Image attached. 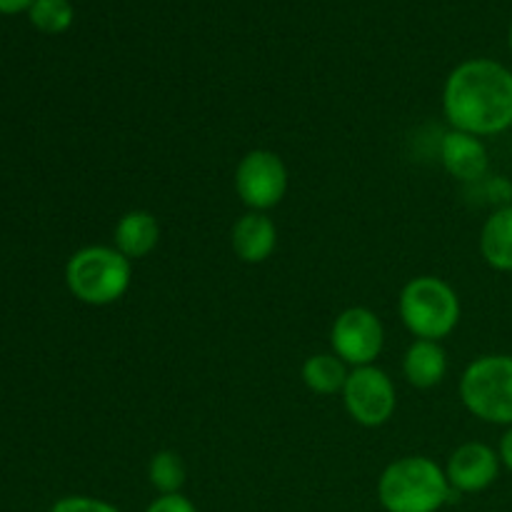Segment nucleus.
Returning a JSON list of instances; mask_svg holds the SVG:
<instances>
[{
	"label": "nucleus",
	"mask_w": 512,
	"mask_h": 512,
	"mask_svg": "<svg viewBox=\"0 0 512 512\" xmlns=\"http://www.w3.org/2000/svg\"><path fill=\"white\" fill-rule=\"evenodd\" d=\"M343 403L353 423L363 428H380L388 423L398 408L395 383L378 365H363L350 370L343 388Z\"/></svg>",
	"instance_id": "0eeeda50"
},
{
	"label": "nucleus",
	"mask_w": 512,
	"mask_h": 512,
	"mask_svg": "<svg viewBox=\"0 0 512 512\" xmlns=\"http://www.w3.org/2000/svg\"><path fill=\"white\" fill-rule=\"evenodd\" d=\"M133 263L113 245H88L70 255L65 283L75 300L93 308L113 305L128 293Z\"/></svg>",
	"instance_id": "7ed1b4c3"
},
{
	"label": "nucleus",
	"mask_w": 512,
	"mask_h": 512,
	"mask_svg": "<svg viewBox=\"0 0 512 512\" xmlns=\"http://www.w3.org/2000/svg\"><path fill=\"white\" fill-rule=\"evenodd\" d=\"M33 0H0V13L3 15H18L30 10Z\"/></svg>",
	"instance_id": "412c9836"
},
{
	"label": "nucleus",
	"mask_w": 512,
	"mask_h": 512,
	"mask_svg": "<svg viewBox=\"0 0 512 512\" xmlns=\"http://www.w3.org/2000/svg\"><path fill=\"white\" fill-rule=\"evenodd\" d=\"M330 348L345 365H375L385 348V328L370 308H348L330 328Z\"/></svg>",
	"instance_id": "6e6552de"
},
{
	"label": "nucleus",
	"mask_w": 512,
	"mask_h": 512,
	"mask_svg": "<svg viewBox=\"0 0 512 512\" xmlns=\"http://www.w3.org/2000/svg\"><path fill=\"white\" fill-rule=\"evenodd\" d=\"M440 163L460 183H480L490 170V153L483 138L450 128L440 140Z\"/></svg>",
	"instance_id": "9d476101"
},
{
	"label": "nucleus",
	"mask_w": 512,
	"mask_h": 512,
	"mask_svg": "<svg viewBox=\"0 0 512 512\" xmlns=\"http://www.w3.org/2000/svg\"><path fill=\"white\" fill-rule=\"evenodd\" d=\"M508 45H510V53H512V23H510V30H508Z\"/></svg>",
	"instance_id": "4be33fe9"
},
{
	"label": "nucleus",
	"mask_w": 512,
	"mask_h": 512,
	"mask_svg": "<svg viewBox=\"0 0 512 512\" xmlns=\"http://www.w3.org/2000/svg\"><path fill=\"white\" fill-rule=\"evenodd\" d=\"M498 458H500V463H503V468L510 470V473H512V425H510V428H505L503 438H500Z\"/></svg>",
	"instance_id": "aec40b11"
},
{
	"label": "nucleus",
	"mask_w": 512,
	"mask_h": 512,
	"mask_svg": "<svg viewBox=\"0 0 512 512\" xmlns=\"http://www.w3.org/2000/svg\"><path fill=\"white\" fill-rule=\"evenodd\" d=\"M300 375H303V383L310 393L338 395L343 393L350 370L335 353H318L305 360Z\"/></svg>",
	"instance_id": "2eb2a0df"
},
{
	"label": "nucleus",
	"mask_w": 512,
	"mask_h": 512,
	"mask_svg": "<svg viewBox=\"0 0 512 512\" xmlns=\"http://www.w3.org/2000/svg\"><path fill=\"white\" fill-rule=\"evenodd\" d=\"M460 400L473 418L488 425H512V355L475 358L460 375Z\"/></svg>",
	"instance_id": "39448f33"
},
{
	"label": "nucleus",
	"mask_w": 512,
	"mask_h": 512,
	"mask_svg": "<svg viewBox=\"0 0 512 512\" xmlns=\"http://www.w3.org/2000/svg\"><path fill=\"white\" fill-rule=\"evenodd\" d=\"M503 463L498 458V450L485 443H463L445 465V475L455 493L475 495L493 488L500 478Z\"/></svg>",
	"instance_id": "1a4fd4ad"
},
{
	"label": "nucleus",
	"mask_w": 512,
	"mask_h": 512,
	"mask_svg": "<svg viewBox=\"0 0 512 512\" xmlns=\"http://www.w3.org/2000/svg\"><path fill=\"white\" fill-rule=\"evenodd\" d=\"M288 168L273 150H250L235 168V193L245 208L255 213H268L283 203L288 193Z\"/></svg>",
	"instance_id": "423d86ee"
},
{
	"label": "nucleus",
	"mask_w": 512,
	"mask_h": 512,
	"mask_svg": "<svg viewBox=\"0 0 512 512\" xmlns=\"http://www.w3.org/2000/svg\"><path fill=\"white\" fill-rule=\"evenodd\" d=\"M28 18L40 33L60 35L73 25L75 10L70 0H33Z\"/></svg>",
	"instance_id": "f3484780"
},
{
	"label": "nucleus",
	"mask_w": 512,
	"mask_h": 512,
	"mask_svg": "<svg viewBox=\"0 0 512 512\" xmlns=\"http://www.w3.org/2000/svg\"><path fill=\"white\" fill-rule=\"evenodd\" d=\"M403 375L413 388H435L448 375V353L435 340H415L403 355Z\"/></svg>",
	"instance_id": "ddd939ff"
},
{
	"label": "nucleus",
	"mask_w": 512,
	"mask_h": 512,
	"mask_svg": "<svg viewBox=\"0 0 512 512\" xmlns=\"http://www.w3.org/2000/svg\"><path fill=\"white\" fill-rule=\"evenodd\" d=\"M148 478L150 485L158 490V495H173L183 490L188 468H185L183 458L175 450H160L150 458Z\"/></svg>",
	"instance_id": "dca6fc26"
},
{
	"label": "nucleus",
	"mask_w": 512,
	"mask_h": 512,
	"mask_svg": "<svg viewBox=\"0 0 512 512\" xmlns=\"http://www.w3.org/2000/svg\"><path fill=\"white\" fill-rule=\"evenodd\" d=\"M160 243V223L150 210H128L115 223L113 248H118L125 258L133 260L148 258Z\"/></svg>",
	"instance_id": "f8f14e48"
},
{
	"label": "nucleus",
	"mask_w": 512,
	"mask_h": 512,
	"mask_svg": "<svg viewBox=\"0 0 512 512\" xmlns=\"http://www.w3.org/2000/svg\"><path fill=\"white\" fill-rule=\"evenodd\" d=\"M50 512H120L113 503L100 498H90V495H68V498L58 500L50 508Z\"/></svg>",
	"instance_id": "a211bd4d"
},
{
	"label": "nucleus",
	"mask_w": 512,
	"mask_h": 512,
	"mask_svg": "<svg viewBox=\"0 0 512 512\" xmlns=\"http://www.w3.org/2000/svg\"><path fill=\"white\" fill-rule=\"evenodd\" d=\"M460 298L450 283L435 275H420L408 280L400 290L398 315L415 340L448 338L460 323Z\"/></svg>",
	"instance_id": "20e7f679"
},
{
	"label": "nucleus",
	"mask_w": 512,
	"mask_h": 512,
	"mask_svg": "<svg viewBox=\"0 0 512 512\" xmlns=\"http://www.w3.org/2000/svg\"><path fill=\"white\" fill-rule=\"evenodd\" d=\"M145 512H198V508H195L193 500L185 498L183 493H173L158 495V498L145 508Z\"/></svg>",
	"instance_id": "6ab92c4d"
},
{
	"label": "nucleus",
	"mask_w": 512,
	"mask_h": 512,
	"mask_svg": "<svg viewBox=\"0 0 512 512\" xmlns=\"http://www.w3.org/2000/svg\"><path fill=\"white\" fill-rule=\"evenodd\" d=\"M450 128L490 138L512 128V70L493 58H470L453 68L443 88Z\"/></svg>",
	"instance_id": "f257e3e1"
},
{
	"label": "nucleus",
	"mask_w": 512,
	"mask_h": 512,
	"mask_svg": "<svg viewBox=\"0 0 512 512\" xmlns=\"http://www.w3.org/2000/svg\"><path fill=\"white\" fill-rule=\"evenodd\" d=\"M480 255L498 273H512V203L488 215L480 230Z\"/></svg>",
	"instance_id": "4468645a"
},
{
	"label": "nucleus",
	"mask_w": 512,
	"mask_h": 512,
	"mask_svg": "<svg viewBox=\"0 0 512 512\" xmlns=\"http://www.w3.org/2000/svg\"><path fill=\"white\" fill-rule=\"evenodd\" d=\"M230 245H233L238 260L248 265H260L278 248V228H275L273 218H268V213L250 210L243 218L235 220Z\"/></svg>",
	"instance_id": "9b49d317"
},
{
	"label": "nucleus",
	"mask_w": 512,
	"mask_h": 512,
	"mask_svg": "<svg viewBox=\"0 0 512 512\" xmlns=\"http://www.w3.org/2000/svg\"><path fill=\"white\" fill-rule=\"evenodd\" d=\"M460 500L445 468L425 455L393 460L378 478V503L385 512H440Z\"/></svg>",
	"instance_id": "f03ea898"
}]
</instances>
